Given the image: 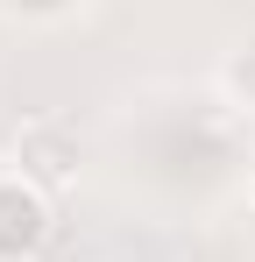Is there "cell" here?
<instances>
[{
    "label": "cell",
    "mask_w": 255,
    "mask_h": 262,
    "mask_svg": "<svg viewBox=\"0 0 255 262\" xmlns=\"http://www.w3.org/2000/svg\"><path fill=\"white\" fill-rule=\"evenodd\" d=\"M7 170H22L29 184H42L50 199L71 191L78 170H85V135H78V121H64V114L22 121V128H14V149H7Z\"/></svg>",
    "instance_id": "1"
},
{
    "label": "cell",
    "mask_w": 255,
    "mask_h": 262,
    "mask_svg": "<svg viewBox=\"0 0 255 262\" xmlns=\"http://www.w3.org/2000/svg\"><path fill=\"white\" fill-rule=\"evenodd\" d=\"M50 220H57V199L29 184L22 170H0V262H29L50 241Z\"/></svg>",
    "instance_id": "2"
},
{
    "label": "cell",
    "mask_w": 255,
    "mask_h": 262,
    "mask_svg": "<svg viewBox=\"0 0 255 262\" xmlns=\"http://www.w3.org/2000/svg\"><path fill=\"white\" fill-rule=\"evenodd\" d=\"M248 206H255V177H248Z\"/></svg>",
    "instance_id": "3"
}]
</instances>
